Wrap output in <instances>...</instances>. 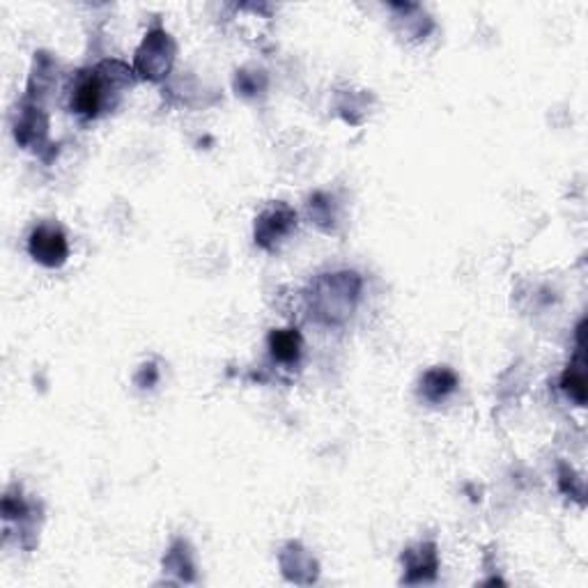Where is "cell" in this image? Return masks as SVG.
<instances>
[{"instance_id": "obj_6", "label": "cell", "mask_w": 588, "mask_h": 588, "mask_svg": "<svg viewBox=\"0 0 588 588\" xmlns=\"http://www.w3.org/2000/svg\"><path fill=\"white\" fill-rule=\"evenodd\" d=\"M563 389L568 391L579 404L586 403V377H583L582 366H570L563 375Z\"/></svg>"}, {"instance_id": "obj_4", "label": "cell", "mask_w": 588, "mask_h": 588, "mask_svg": "<svg viewBox=\"0 0 588 588\" xmlns=\"http://www.w3.org/2000/svg\"><path fill=\"white\" fill-rule=\"evenodd\" d=\"M269 349L271 357L281 361V364H294L299 358V352H302V336H299L297 329L271 331Z\"/></svg>"}, {"instance_id": "obj_1", "label": "cell", "mask_w": 588, "mask_h": 588, "mask_svg": "<svg viewBox=\"0 0 588 588\" xmlns=\"http://www.w3.org/2000/svg\"><path fill=\"white\" fill-rule=\"evenodd\" d=\"M106 93H108V78L104 77V65H99L93 72H83L77 78L72 90V111L78 118L93 120L106 106Z\"/></svg>"}, {"instance_id": "obj_3", "label": "cell", "mask_w": 588, "mask_h": 588, "mask_svg": "<svg viewBox=\"0 0 588 588\" xmlns=\"http://www.w3.org/2000/svg\"><path fill=\"white\" fill-rule=\"evenodd\" d=\"M297 225V216L294 212L287 210L285 205H278L274 210L265 212V214L258 219L256 225V237L262 246H269V241H274L276 237L287 235Z\"/></svg>"}, {"instance_id": "obj_2", "label": "cell", "mask_w": 588, "mask_h": 588, "mask_svg": "<svg viewBox=\"0 0 588 588\" xmlns=\"http://www.w3.org/2000/svg\"><path fill=\"white\" fill-rule=\"evenodd\" d=\"M28 253L32 260L44 267H60L67 260L69 246H67L65 232L56 225H37L28 240Z\"/></svg>"}, {"instance_id": "obj_5", "label": "cell", "mask_w": 588, "mask_h": 588, "mask_svg": "<svg viewBox=\"0 0 588 588\" xmlns=\"http://www.w3.org/2000/svg\"><path fill=\"white\" fill-rule=\"evenodd\" d=\"M456 386H457V377L446 368L430 370V373L423 377V394L425 398L432 400V403L444 400L450 391H456Z\"/></svg>"}]
</instances>
